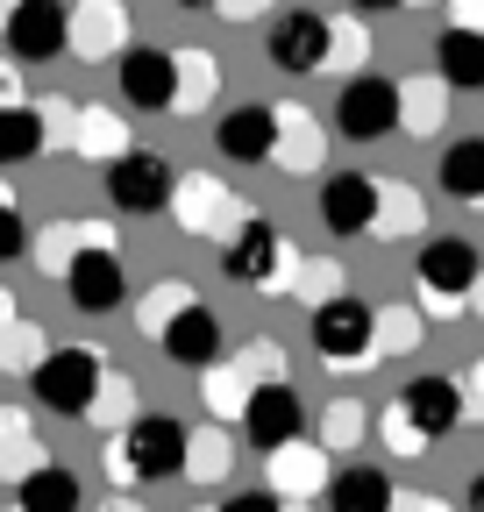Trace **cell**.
I'll use <instances>...</instances> for the list:
<instances>
[{"instance_id": "6da1fadb", "label": "cell", "mask_w": 484, "mask_h": 512, "mask_svg": "<svg viewBox=\"0 0 484 512\" xmlns=\"http://www.w3.org/2000/svg\"><path fill=\"white\" fill-rule=\"evenodd\" d=\"M186 420L178 413H136L121 434H107L100 448V463L121 491H143V484H171V477H186Z\"/></svg>"}, {"instance_id": "7a4b0ae2", "label": "cell", "mask_w": 484, "mask_h": 512, "mask_svg": "<svg viewBox=\"0 0 484 512\" xmlns=\"http://www.w3.org/2000/svg\"><path fill=\"white\" fill-rule=\"evenodd\" d=\"M299 242L271 221V214H250L228 242H221V271H228V285H250V292H285L292 299V278H299Z\"/></svg>"}, {"instance_id": "3957f363", "label": "cell", "mask_w": 484, "mask_h": 512, "mask_svg": "<svg viewBox=\"0 0 484 512\" xmlns=\"http://www.w3.org/2000/svg\"><path fill=\"white\" fill-rule=\"evenodd\" d=\"M484 271V256L470 235H435L428 249L413 256V299L428 320H463L470 313V285Z\"/></svg>"}, {"instance_id": "277c9868", "label": "cell", "mask_w": 484, "mask_h": 512, "mask_svg": "<svg viewBox=\"0 0 484 512\" xmlns=\"http://www.w3.org/2000/svg\"><path fill=\"white\" fill-rule=\"evenodd\" d=\"M100 377H107V349H93V342H50V356L29 370V392L57 420H86Z\"/></svg>"}, {"instance_id": "5b68a950", "label": "cell", "mask_w": 484, "mask_h": 512, "mask_svg": "<svg viewBox=\"0 0 484 512\" xmlns=\"http://www.w3.org/2000/svg\"><path fill=\"white\" fill-rule=\"evenodd\" d=\"M307 342H314V356L335 363V370L378 363V306H371V299H356V292L314 306V313H307Z\"/></svg>"}, {"instance_id": "8992f818", "label": "cell", "mask_w": 484, "mask_h": 512, "mask_svg": "<svg viewBox=\"0 0 484 512\" xmlns=\"http://www.w3.org/2000/svg\"><path fill=\"white\" fill-rule=\"evenodd\" d=\"M250 214L257 207L242 200L235 185H221L214 171H178V185H171V221L186 228L193 242H228Z\"/></svg>"}, {"instance_id": "52a82bcc", "label": "cell", "mask_w": 484, "mask_h": 512, "mask_svg": "<svg viewBox=\"0 0 484 512\" xmlns=\"http://www.w3.org/2000/svg\"><path fill=\"white\" fill-rule=\"evenodd\" d=\"M335 128H342L349 143H385V136H399V79H378V72L342 79V93H335Z\"/></svg>"}, {"instance_id": "ba28073f", "label": "cell", "mask_w": 484, "mask_h": 512, "mask_svg": "<svg viewBox=\"0 0 484 512\" xmlns=\"http://www.w3.org/2000/svg\"><path fill=\"white\" fill-rule=\"evenodd\" d=\"M264 57L278 64L285 79L328 72V15L321 8H278L271 29H264Z\"/></svg>"}, {"instance_id": "9c48e42d", "label": "cell", "mask_w": 484, "mask_h": 512, "mask_svg": "<svg viewBox=\"0 0 484 512\" xmlns=\"http://www.w3.org/2000/svg\"><path fill=\"white\" fill-rule=\"evenodd\" d=\"M171 185H178V171H171L157 150H129V157L107 164V200H114V214H171Z\"/></svg>"}, {"instance_id": "30bf717a", "label": "cell", "mask_w": 484, "mask_h": 512, "mask_svg": "<svg viewBox=\"0 0 484 512\" xmlns=\"http://www.w3.org/2000/svg\"><path fill=\"white\" fill-rule=\"evenodd\" d=\"M0 36H8L15 64H50V57L72 50V8L65 0H22V8L0 22Z\"/></svg>"}, {"instance_id": "8fae6325", "label": "cell", "mask_w": 484, "mask_h": 512, "mask_svg": "<svg viewBox=\"0 0 484 512\" xmlns=\"http://www.w3.org/2000/svg\"><path fill=\"white\" fill-rule=\"evenodd\" d=\"M114 86L136 114H171V93H178V64L171 50H150V43H129L114 57Z\"/></svg>"}, {"instance_id": "7c38bea8", "label": "cell", "mask_w": 484, "mask_h": 512, "mask_svg": "<svg viewBox=\"0 0 484 512\" xmlns=\"http://www.w3.org/2000/svg\"><path fill=\"white\" fill-rule=\"evenodd\" d=\"M264 484H271L278 498H321V491L335 484V470H328V448H321L314 434H292V441L264 448Z\"/></svg>"}, {"instance_id": "4fadbf2b", "label": "cell", "mask_w": 484, "mask_h": 512, "mask_svg": "<svg viewBox=\"0 0 484 512\" xmlns=\"http://www.w3.org/2000/svg\"><path fill=\"white\" fill-rule=\"evenodd\" d=\"M278 143H271V164L285 178H321L328 171V136H321V121L299 107V100H278Z\"/></svg>"}, {"instance_id": "5bb4252c", "label": "cell", "mask_w": 484, "mask_h": 512, "mask_svg": "<svg viewBox=\"0 0 484 512\" xmlns=\"http://www.w3.org/2000/svg\"><path fill=\"white\" fill-rule=\"evenodd\" d=\"M79 249H121V228H114V221H50L43 235H29V264H36L43 278L65 285V271H72Z\"/></svg>"}, {"instance_id": "9a60e30c", "label": "cell", "mask_w": 484, "mask_h": 512, "mask_svg": "<svg viewBox=\"0 0 484 512\" xmlns=\"http://www.w3.org/2000/svg\"><path fill=\"white\" fill-rule=\"evenodd\" d=\"M129 50V0H72V57L114 64Z\"/></svg>"}, {"instance_id": "2e32d148", "label": "cell", "mask_w": 484, "mask_h": 512, "mask_svg": "<svg viewBox=\"0 0 484 512\" xmlns=\"http://www.w3.org/2000/svg\"><path fill=\"white\" fill-rule=\"evenodd\" d=\"M314 207H321L328 235H371V221H378V178L371 171H328Z\"/></svg>"}, {"instance_id": "e0dca14e", "label": "cell", "mask_w": 484, "mask_h": 512, "mask_svg": "<svg viewBox=\"0 0 484 512\" xmlns=\"http://www.w3.org/2000/svg\"><path fill=\"white\" fill-rule=\"evenodd\" d=\"M157 349H164V363H178V370H207V363H221L228 356V335H221V313L200 299V306H186L171 320V328L157 335Z\"/></svg>"}, {"instance_id": "ac0fdd59", "label": "cell", "mask_w": 484, "mask_h": 512, "mask_svg": "<svg viewBox=\"0 0 484 512\" xmlns=\"http://www.w3.org/2000/svg\"><path fill=\"white\" fill-rule=\"evenodd\" d=\"M65 292L79 313H114L129 299V271H121V249H79L72 271H65Z\"/></svg>"}, {"instance_id": "d6986e66", "label": "cell", "mask_w": 484, "mask_h": 512, "mask_svg": "<svg viewBox=\"0 0 484 512\" xmlns=\"http://www.w3.org/2000/svg\"><path fill=\"white\" fill-rule=\"evenodd\" d=\"M242 434H250L257 448H278L292 434H307V406H299V392L278 377V384H257L250 406H242Z\"/></svg>"}, {"instance_id": "ffe728a7", "label": "cell", "mask_w": 484, "mask_h": 512, "mask_svg": "<svg viewBox=\"0 0 484 512\" xmlns=\"http://www.w3.org/2000/svg\"><path fill=\"white\" fill-rule=\"evenodd\" d=\"M399 406L420 420V434H428V441H442V434H456L463 420H470V406H463V384L456 377H413L406 384V392H399Z\"/></svg>"}, {"instance_id": "44dd1931", "label": "cell", "mask_w": 484, "mask_h": 512, "mask_svg": "<svg viewBox=\"0 0 484 512\" xmlns=\"http://www.w3.org/2000/svg\"><path fill=\"white\" fill-rule=\"evenodd\" d=\"M399 128H406V136H420V143H435L442 128H449V86H442L435 64L399 79Z\"/></svg>"}, {"instance_id": "7402d4cb", "label": "cell", "mask_w": 484, "mask_h": 512, "mask_svg": "<svg viewBox=\"0 0 484 512\" xmlns=\"http://www.w3.org/2000/svg\"><path fill=\"white\" fill-rule=\"evenodd\" d=\"M250 392H257V370L242 363V356H221V363L200 370V406H207V420H221V427H242Z\"/></svg>"}, {"instance_id": "603a6c76", "label": "cell", "mask_w": 484, "mask_h": 512, "mask_svg": "<svg viewBox=\"0 0 484 512\" xmlns=\"http://www.w3.org/2000/svg\"><path fill=\"white\" fill-rule=\"evenodd\" d=\"M214 143H221V157H228V164H271L278 114H271V107H235V114H221Z\"/></svg>"}, {"instance_id": "cb8c5ba5", "label": "cell", "mask_w": 484, "mask_h": 512, "mask_svg": "<svg viewBox=\"0 0 484 512\" xmlns=\"http://www.w3.org/2000/svg\"><path fill=\"white\" fill-rule=\"evenodd\" d=\"M171 64H178V93H171V114H207V107H214V93L228 86L221 57H214V50H200V43H186V50H171Z\"/></svg>"}, {"instance_id": "d4e9b609", "label": "cell", "mask_w": 484, "mask_h": 512, "mask_svg": "<svg viewBox=\"0 0 484 512\" xmlns=\"http://www.w3.org/2000/svg\"><path fill=\"white\" fill-rule=\"evenodd\" d=\"M136 143H129V121H121L114 107H79V121H72V157H86V164H114V157H129Z\"/></svg>"}, {"instance_id": "484cf974", "label": "cell", "mask_w": 484, "mask_h": 512, "mask_svg": "<svg viewBox=\"0 0 484 512\" xmlns=\"http://www.w3.org/2000/svg\"><path fill=\"white\" fill-rule=\"evenodd\" d=\"M15 505L22 512H79L86 505V484H79L72 463H43V470H29L15 484Z\"/></svg>"}, {"instance_id": "4316f807", "label": "cell", "mask_w": 484, "mask_h": 512, "mask_svg": "<svg viewBox=\"0 0 484 512\" xmlns=\"http://www.w3.org/2000/svg\"><path fill=\"white\" fill-rule=\"evenodd\" d=\"M435 72L449 93H484V36L477 29H442L435 36Z\"/></svg>"}, {"instance_id": "83f0119b", "label": "cell", "mask_w": 484, "mask_h": 512, "mask_svg": "<svg viewBox=\"0 0 484 512\" xmlns=\"http://www.w3.org/2000/svg\"><path fill=\"white\" fill-rule=\"evenodd\" d=\"M50 456H43V427L22 413V406H0V477L8 484H22L29 470H43Z\"/></svg>"}, {"instance_id": "f1b7e54d", "label": "cell", "mask_w": 484, "mask_h": 512, "mask_svg": "<svg viewBox=\"0 0 484 512\" xmlns=\"http://www.w3.org/2000/svg\"><path fill=\"white\" fill-rule=\"evenodd\" d=\"M392 498H399V484L385 470H371V463H349L328 484V512H392Z\"/></svg>"}, {"instance_id": "f546056e", "label": "cell", "mask_w": 484, "mask_h": 512, "mask_svg": "<svg viewBox=\"0 0 484 512\" xmlns=\"http://www.w3.org/2000/svg\"><path fill=\"white\" fill-rule=\"evenodd\" d=\"M420 228H428V200H420V185L378 178V221H371V235L378 242H399V235H420Z\"/></svg>"}, {"instance_id": "4dcf8cb0", "label": "cell", "mask_w": 484, "mask_h": 512, "mask_svg": "<svg viewBox=\"0 0 484 512\" xmlns=\"http://www.w3.org/2000/svg\"><path fill=\"white\" fill-rule=\"evenodd\" d=\"M228 470H235V434L221 420L193 427L186 434V484H228Z\"/></svg>"}, {"instance_id": "1f68e13d", "label": "cell", "mask_w": 484, "mask_h": 512, "mask_svg": "<svg viewBox=\"0 0 484 512\" xmlns=\"http://www.w3.org/2000/svg\"><path fill=\"white\" fill-rule=\"evenodd\" d=\"M442 192L463 207H484V136H456L442 150Z\"/></svg>"}, {"instance_id": "d6a6232c", "label": "cell", "mask_w": 484, "mask_h": 512, "mask_svg": "<svg viewBox=\"0 0 484 512\" xmlns=\"http://www.w3.org/2000/svg\"><path fill=\"white\" fill-rule=\"evenodd\" d=\"M186 306H200V292H193L186 278H157V285L136 299V335H143V342H157V335H164Z\"/></svg>"}, {"instance_id": "836d02e7", "label": "cell", "mask_w": 484, "mask_h": 512, "mask_svg": "<svg viewBox=\"0 0 484 512\" xmlns=\"http://www.w3.org/2000/svg\"><path fill=\"white\" fill-rule=\"evenodd\" d=\"M43 150H50V136H43V114H36L29 100L0 114V171H15V164H36Z\"/></svg>"}, {"instance_id": "e575fe53", "label": "cell", "mask_w": 484, "mask_h": 512, "mask_svg": "<svg viewBox=\"0 0 484 512\" xmlns=\"http://www.w3.org/2000/svg\"><path fill=\"white\" fill-rule=\"evenodd\" d=\"M43 356H50V342H43V328H36L29 313H8V320H0V370H8V377H29Z\"/></svg>"}, {"instance_id": "d590c367", "label": "cell", "mask_w": 484, "mask_h": 512, "mask_svg": "<svg viewBox=\"0 0 484 512\" xmlns=\"http://www.w3.org/2000/svg\"><path fill=\"white\" fill-rule=\"evenodd\" d=\"M363 64H371V29H363V15H328V72L356 79Z\"/></svg>"}, {"instance_id": "8d00e7d4", "label": "cell", "mask_w": 484, "mask_h": 512, "mask_svg": "<svg viewBox=\"0 0 484 512\" xmlns=\"http://www.w3.org/2000/svg\"><path fill=\"white\" fill-rule=\"evenodd\" d=\"M86 420H93L100 434H121V427L136 420V384H129V370H114V363H107V377H100V392H93Z\"/></svg>"}, {"instance_id": "74e56055", "label": "cell", "mask_w": 484, "mask_h": 512, "mask_svg": "<svg viewBox=\"0 0 484 512\" xmlns=\"http://www.w3.org/2000/svg\"><path fill=\"white\" fill-rule=\"evenodd\" d=\"M371 434L385 441V456H399V463H420V456H428V448H435L428 434H420V420H413V413H406L399 399H392L385 413H371Z\"/></svg>"}, {"instance_id": "f35d334b", "label": "cell", "mask_w": 484, "mask_h": 512, "mask_svg": "<svg viewBox=\"0 0 484 512\" xmlns=\"http://www.w3.org/2000/svg\"><path fill=\"white\" fill-rule=\"evenodd\" d=\"M420 335H428V313L420 306H399V299L378 306V356H413Z\"/></svg>"}, {"instance_id": "ab89813d", "label": "cell", "mask_w": 484, "mask_h": 512, "mask_svg": "<svg viewBox=\"0 0 484 512\" xmlns=\"http://www.w3.org/2000/svg\"><path fill=\"white\" fill-rule=\"evenodd\" d=\"M363 434H371V406H363V399H335V406L321 413V434H314V441L328 448V456H349Z\"/></svg>"}, {"instance_id": "60d3db41", "label": "cell", "mask_w": 484, "mask_h": 512, "mask_svg": "<svg viewBox=\"0 0 484 512\" xmlns=\"http://www.w3.org/2000/svg\"><path fill=\"white\" fill-rule=\"evenodd\" d=\"M349 285H342V264H335V256H307V264H299V278H292V299L299 306H328V299H342Z\"/></svg>"}, {"instance_id": "b9f144b4", "label": "cell", "mask_w": 484, "mask_h": 512, "mask_svg": "<svg viewBox=\"0 0 484 512\" xmlns=\"http://www.w3.org/2000/svg\"><path fill=\"white\" fill-rule=\"evenodd\" d=\"M15 256H29V221L15 207V192L0 185V264H15Z\"/></svg>"}, {"instance_id": "7bdbcfd3", "label": "cell", "mask_w": 484, "mask_h": 512, "mask_svg": "<svg viewBox=\"0 0 484 512\" xmlns=\"http://www.w3.org/2000/svg\"><path fill=\"white\" fill-rule=\"evenodd\" d=\"M36 114H43V136H50V150H72V121H79V107H72V100H43Z\"/></svg>"}, {"instance_id": "ee69618b", "label": "cell", "mask_w": 484, "mask_h": 512, "mask_svg": "<svg viewBox=\"0 0 484 512\" xmlns=\"http://www.w3.org/2000/svg\"><path fill=\"white\" fill-rule=\"evenodd\" d=\"M214 15L221 22H264V15H278V0H214Z\"/></svg>"}, {"instance_id": "f6af8a7d", "label": "cell", "mask_w": 484, "mask_h": 512, "mask_svg": "<svg viewBox=\"0 0 484 512\" xmlns=\"http://www.w3.org/2000/svg\"><path fill=\"white\" fill-rule=\"evenodd\" d=\"M456 384H463V406H470V420H484V356H477V363H463V370H456Z\"/></svg>"}, {"instance_id": "bcb514c9", "label": "cell", "mask_w": 484, "mask_h": 512, "mask_svg": "<svg viewBox=\"0 0 484 512\" xmlns=\"http://www.w3.org/2000/svg\"><path fill=\"white\" fill-rule=\"evenodd\" d=\"M392 512H456L449 498H435V491H399L392 498Z\"/></svg>"}, {"instance_id": "7dc6e473", "label": "cell", "mask_w": 484, "mask_h": 512, "mask_svg": "<svg viewBox=\"0 0 484 512\" xmlns=\"http://www.w3.org/2000/svg\"><path fill=\"white\" fill-rule=\"evenodd\" d=\"M449 29H477L484 36V0H449Z\"/></svg>"}, {"instance_id": "c3c4849f", "label": "cell", "mask_w": 484, "mask_h": 512, "mask_svg": "<svg viewBox=\"0 0 484 512\" xmlns=\"http://www.w3.org/2000/svg\"><path fill=\"white\" fill-rule=\"evenodd\" d=\"M22 107V72H15V57H0V114Z\"/></svg>"}, {"instance_id": "681fc988", "label": "cell", "mask_w": 484, "mask_h": 512, "mask_svg": "<svg viewBox=\"0 0 484 512\" xmlns=\"http://www.w3.org/2000/svg\"><path fill=\"white\" fill-rule=\"evenodd\" d=\"M221 512H278V491H242V498H228Z\"/></svg>"}, {"instance_id": "f907efd6", "label": "cell", "mask_w": 484, "mask_h": 512, "mask_svg": "<svg viewBox=\"0 0 484 512\" xmlns=\"http://www.w3.org/2000/svg\"><path fill=\"white\" fill-rule=\"evenodd\" d=\"M399 8H413V0H349V15H399Z\"/></svg>"}, {"instance_id": "816d5d0a", "label": "cell", "mask_w": 484, "mask_h": 512, "mask_svg": "<svg viewBox=\"0 0 484 512\" xmlns=\"http://www.w3.org/2000/svg\"><path fill=\"white\" fill-rule=\"evenodd\" d=\"M93 512H143V498H136V491H114V498H100Z\"/></svg>"}, {"instance_id": "f5cc1de1", "label": "cell", "mask_w": 484, "mask_h": 512, "mask_svg": "<svg viewBox=\"0 0 484 512\" xmlns=\"http://www.w3.org/2000/svg\"><path fill=\"white\" fill-rule=\"evenodd\" d=\"M470 320H484V271H477V285H470Z\"/></svg>"}, {"instance_id": "db71d44e", "label": "cell", "mask_w": 484, "mask_h": 512, "mask_svg": "<svg viewBox=\"0 0 484 512\" xmlns=\"http://www.w3.org/2000/svg\"><path fill=\"white\" fill-rule=\"evenodd\" d=\"M470 512H484V470L470 477Z\"/></svg>"}, {"instance_id": "11a10c76", "label": "cell", "mask_w": 484, "mask_h": 512, "mask_svg": "<svg viewBox=\"0 0 484 512\" xmlns=\"http://www.w3.org/2000/svg\"><path fill=\"white\" fill-rule=\"evenodd\" d=\"M307 505H314V498H278V512H307Z\"/></svg>"}, {"instance_id": "9f6ffc18", "label": "cell", "mask_w": 484, "mask_h": 512, "mask_svg": "<svg viewBox=\"0 0 484 512\" xmlns=\"http://www.w3.org/2000/svg\"><path fill=\"white\" fill-rule=\"evenodd\" d=\"M8 313H22V306H15V292H0V320H8Z\"/></svg>"}, {"instance_id": "6f0895ef", "label": "cell", "mask_w": 484, "mask_h": 512, "mask_svg": "<svg viewBox=\"0 0 484 512\" xmlns=\"http://www.w3.org/2000/svg\"><path fill=\"white\" fill-rule=\"evenodd\" d=\"M15 8H22V0H0V22H8V15H15Z\"/></svg>"}, {"instance_id": "680465c9", "label": "cell", "mask_w": 484, "mask_h": 512, "mask_svg": "<svg viewBox=\"0 0 484 512\" xmlns=\"http://www.w3.org/2000/svg\"><path fill=\"white\" fill-rule=\"evenodd\" d=\"M178 8H214V0H178Z\"/></svg>"}, {"instance_id": "91938a15", "label": "cell", "mask_w": 484, "mask_h": 512, "mask_svg": "<svg viewBox=\"0 0 484 512\" xmlns=\"http://www.w3.org/2000/svg\"><path fill=\"white\" fill-rule=\"evenodd\" d=\"M193 512H221V505H193Z\"/></svg>"}, {"instance_id": "94428289", "label": "cell", "mask_w": 484, "mask_h": 512, "mask_svg": "<svg viewBox=\"0 0 484 512\" xmlns=\"http://www.w3.org/2000/svg\"><path fill=\"white\" fill-rule=\"evenodd\" d=\"M0 512H22V505H0Z\"/></svg>"}, {"instance_id": "6125c7cd", "label": "cell", "mask_w": 484, "mask_h": 512, "mask_svg": "<svg viewBox=\"0 0 484 512\" xmlns=\"http://www.w3.org/2000/svg\"><path fill=\"white\" fill-rule=\"evenodd\" d=\"M413 8H420V0H413Z\"/></svg>"}]
</instances>
